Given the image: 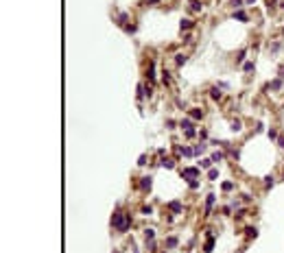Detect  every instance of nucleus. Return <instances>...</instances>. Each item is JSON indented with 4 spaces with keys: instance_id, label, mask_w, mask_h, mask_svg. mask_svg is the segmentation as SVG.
Listing matches in <instances>:
<instances>
[{
    "instance_id": "f257e3e1",
    "label": "nucleus",
    "mask_w": 284,
    "mask_h": 253,
    "mask_svg": "<svg viewBox=\"0 0 284 253\" xmlns=\"http://www.w3.org/2000/svg\"><path fill=\"white\" fill-rule=\"evenodd\" d=\"M129 223H131L129 214H123V212L114 214V218H112V225H114L118 231H127V229H129Z\"/></svg>"
},
{
    "instance_id": "f03ea898",
    "label": "nucleus",
    "mask_w": 284,
    "mask_h": 253,
    "mask_svg": "<svg viewBox=\"0 0 284 253\" xmlns=\"http://www.w3.org/2000/svg\"><path fill=\"white\" fill-rule=\"evenodd\" d=\"M182 127L186 129V135H188V138L195 135V129H192V122H190V120H182Z\"/></svg>"
},
{
    "instance_id": "7ed1b4c3",
    "label": "nucleus",
    "mask_w": 284,
    "mask_h": 253,
    "mask_svg": "<svg viewBox=\"0 0 284 253\" xmlns=\"http://www.w3.org/2000/svg\"><path fill=\"white\" fill-rule=\"evenodd\" d=\"M182 175H184V177H197V175H199V170H197V168H184Z\"/></svg>"
},
{
    "instance_id": "20e7f679",
    "label": "nucleus",
    "mask_w": 284,
    "mask_h": 253,
    "mask_svg": "<svg viewBox=\"0 0 284 253\" xmlns=\"http://www.w3.org/2000/svg\"><path fill=\"white\" fill-rule=\"evenodd\" d=\"M168 207H171L173 212H182V203H179V201H173V203H168Z\"/></svg>"
},
{
    "instance_id": "39448f33",
    "label": "nucleus",
    "mask_w": 284,
    "mask_h": 253,
    "mask_svg": "<svg viewBox=\"0 0 284 253\" xmlns=\"http://www.w3.org/2000/svg\"><path fill=\"white\" fill-rule=\"evenodd\" d=\"M140 185H142L144 190H149V188H151V177H144V179L140 181Z\"/></svg>"
},
{
    "instance_id": "423d86ee",
    "label": "nucleus",
    "mask_w": 284,
    "mask_h": 253,
    "mask_svg": "<svg viewBox=\"0 0 284 253\" xmlns=\"http://www.w3.org/2000/svg\"><path fill=\"white\" fill-rule=\"evenodd\" d=\"M149 79H155V63H149Z\"/></svg>"
},
{
    "instance_id": "0eeeda50",
    "label": "nucleus",
    "mask_w": 284,
    "mask_h": 253,
    "mask_svg": "<svg viewBox=\"0 0 284 253\" xmlns=\"http://www.w3.org/2000/svg\"><path fill=\"white\" fill-rule=\"evenodd\" d=\"M190 116L195 118V120H199V118L203 116V111H201V109H192V111H190Z\"/></svg>"
},
{
    "instance_id": "6e6552de",
    "label": "nucleus",
    "mask_w": 284,
    "mask_h": 253,
    "mask_svg": "<svg viewBox=\"0 0 284 253\" xmlns=\"http://www.w3.org/2000/svg\"><path fill=\"white\" fill-rule=\"evenodd\" d=\"M234 18H236V20H240V22H245V20H247V16H245L243 11H236V13H234Z\"/></svg>"
},
{
    "instance_id": "1a4fd4ad",
    "label": "nucleus",
    "mask_w": 284,
    "mask_h": 253,
    "mask_svg": "<svg viewBox=\"0 0 284 253\" xmlns=\"http://www.w3.org/2000/svg\"><path fill=\"white\" fill-rule=\"evenodd\" d=\"M199 166H201V168H210V166H212V159H201Z\"/></svg>"
},
{
    "instance_id": "9d476101",
    "label": "nucleus",
    "mask_w": 284,
    "mask_h": 253,
    "mask_svg": "<svg viewBox=\"0 0 284 253\" xmlns=\"http://www.w3.org/2000/svg\"><path fill=\"white\" fill-rule=\"evenodd\" d=\"M203 149H206V144H199V146H195V155H201V153H203Z\"/></svg>"
},
{
    "instance_id": "9b49d317",
    "label": "nucleus",
    "mask_w": 284,
    "mask_h": 253,
    "mask_svg": "<svg viewBox=\"0 0 284 253\" xmlns=\"http://www.w3.org/2000/svg\"><path fill=\"white\" fill-rule=\"evenodd\" d=\"M208 177H210V179H216V177H219V170H216V168H210Z\"/></svg>"
},
{
    "instance_id": "f8f14e48",
    "label": "nucleus",
    "mask_w": 284,
    "mask_h": 253,
    "mask_svg": "<svg viewBox=\"0 0 284 253\" xmlns=\"http://www.w3.org/2000/svg\"><path fill=\"white\" fill-rule=\"evenodd\" d=\"M206 203H208V212H210V207L214 205V194H208V201Z\"/></svg>"
},
{
    "instance_id": "ddd939ff",
    "label": "nucleus",
    "mask_w": 284,
    "mask_h": 253,
    "mask_svg": "<svg viewBox=\"0 0 284 253\" xmlns=\"http://www.w3.org/2000/svg\"><path fill=\"white\" fill-rule=\"evenodd\" d=\"M190 26H192L190 20H182V29H190Z\"/></svg>"
},
{
    "instance_id": "4468645a",
    "label": "nucleus",
    "mask_w": 284,
    "mask_h": 253,
    "mask_svg": "<svg viewBox=\"0 0 284 253\" xmlns=\"http://www.w3.org/2000/svg\"><path fill=\"white\" fill-rule=\"evenodd\" d=\"M221 159H223V153H214L212 155V162H221Z\"/></svg>"
},
{
    "instance_id": "2eb2a0df",
    "label": "nucleus",
    "mask_w": 284,
    "mask_h": 253,
    "mask_svg": "<svg viewBox=\"0 0 284 253\" xmlns=\"http://www.w3.org/2000/svg\"><path fill=\"white\" fill-rule=\"evenodd\" d=\"M162 166H164V168H173V162H171V159H162Z\"/></svg>"
},
{
    "instance_id": "dca6fc26",
    "label": "nucleus",
    "mask_w": 284,
    "mask_h": 253,
    "mask_svg": "<svg viewBox=\"0 0 284 253\" xmlns=\"http://www.w3.org/2000/svg\"><path fill=\"white\" fill-rule=\"evenodd\" d=\"M190 5H192V9H195V11H201V5H199V0H192Z\"/></svg>"
},
{
    "instance_id": "f3484780",
    "label": "nucleus",
    "mask_w": 284,
    "mask_h": 253,
    "mask_svg": "<svg viewBox=\"0 0 284 253\" xmlns=\"http://www.w3.org/2000/svg\"><path fill=\"white\" fill-rule=\"evenodd\" d=\"M212 98H221V92H219V90H216V87L212 90Z\"/></svg>"
},
{
    "instance_id": "a211bd4d",
    "label": "nucleus",
    "mask_w": 284,
    "mask_h": 253,
    "mask_svg": "<svg viewBox=\"0 0 284 253\" xmlns=\"http://www.w3.org/2000/svg\"><path fill=\"white\" fill-rule=\"evenodd\" d=\"M182 63H186V57L184 55H177V65H182Z\"/></svg>"
},
{
    "instance_id": "6ab92c4d",
    "label": "nucleus",
    "mask_w": 284,
    "mask_h": 253,
    "mask_svg": "<svg viewBox=\"0 0 284 253\" xmlns=\"http://www.w3.org/2000/svg\"><path fill=\"white\" fill-rule=\"evenodd\" d=\"M144 236H146V238H153V236H155V231H153V229H146V231H144Z\"/></svg>"
},
{
    "instance_id": "aec40b11",
    "label": "nucleus",
    "mask_w": 284,
    "mask_h": 253,
    "mask_svg": "<svg viewBox=\"0 0 284 253\" xmlns=\"http://www.w3.org/2000/svg\"><path fill=\"white\" fill-rule=\"evenodd\" d=\"M280 85H282V81H280V79H278V81H273V83H271V87H273V90H278Z\"/></svg>"
},
{
    "instance_id": "412c9836",
    "label": "nucleus",
    "mask_w": 284,
    "mask_h": 253,
    "mask_svg": "<svg viewBox=\"0 0 284 253\" xmlns=\"http://www.w3.org/2000/svg\"><path fill=\"white\" fill-rule=\"evenodd\" d=\"M177 244V238H168V247H175Z\"/></svg>"
},
{
    "instance_id": "4be33fe9",
    "label": "nucleus",
    "mask_w": 284,
    "mask_h": 253,
    "mask_svg": "<svg viewBox=\"0 0 284 253\" xmlns=\"http://www.w3.org/2000/svg\"><path fill=\"white\" fill-rule=\"evenodd\" d=\"M190 188H199V181L197 179H190Z\"/></svg>"
},
{
    "instance_id": "5701e85b",
    "label": "nucleus",
    "mask_w": 284,
    "mask_h": 253,
    "mask_svg": "<svg viewBox=\"0 0 284 253\" xmlns=\"http://www.w3.org/2000/svg\"><path fill=\"white\" fill-rule=\"evenodd\" d=\"M232 129H234V131H240V122H238V120H236V122H234V125H232Z\"/></svg>"
},
{
    "instance_id": "b1692460",
    "label": "nucleus",
    "mask_w": 284,
    "mask_h": 253,
    "mask_svg": "<svg viewBox=\"0 0 284 253\" xmlns=\"http://www.w3.org/2000/svg\"><path fill=\"white\" fill-rule=\"evenodd\" d=\"M280 76H282V79H284V68H282V70H280Z\"/></svg>"
}]
</instances>
